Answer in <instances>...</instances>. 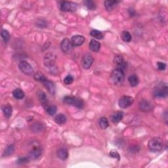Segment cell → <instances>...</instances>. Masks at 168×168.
<instances>
[{"label": "cell", "mask_w": 168, "mask_h": 168, "mask_svg": "<svg viewBox=\"0 0 168 168\" xmlns=\"http://www.w3.org/2000/svg\"><path fill=\"white\" fill-rule=\"evenodd\" d=\"M153 94H154V96L156 97H160V98L166 97L168 95L167 86L165 83H160L154 87V91H153Z\"/></svg>", "instance_id": "1"}, {"label": "cell", "mask_w": 168, "mask_h": 168, "mask_svg": "<svg viewBox=\"0 0 168 168\" xmlns=\"http://www.w3.org/2000/svg\"><path fill=\"white\" fill-rule=\"evenodd\" d=\"M148 147L152 152H159L163 149L164 142L160 137H154L149 141Z\"/></svg>", "instance_id": "2"}, {"label": "cell", "mask_w": 168, "mask_h": 168, "mask_svg": "<svg viewBox=\"0 0 168 168\" xmlns=\"http://www.w3.org/2000/svg\"><path fill=\"white\" fill-rule=\"evenodd\" d=\"M124 72L122 70L120 69H114L111 74V79L114 84L120 85L122 84L124 80Z\"/></svg>", "instance_id": "3"}, {"label": "cell", "mask_w": 168, "mask_h": 168, "mask_svg": "<svg viewBox=\"0 0 168 168\" xmlns=\"http://www.w3.org/2000/svg\"><path fill=\"white\" fill-rule=\"evenodd\" d=\"M63 101L65 103L68 104H71L72 106H74L78 108H82L84 106V102L82 99L77 98L75 97H71V96H66L64 97Z\"/></svg>", "instance_id": "4"}, {"label": "cell", "mask_w": 168, "mask_h": 168, "mask_svg": "<svg viewBox=\"0 0 168 168\" xmlns=\"http://www.w3.org/2000/svg\"><path fill=\"white\" fill-rule=\"evenodd\" d=\"M60 10L64 12H74L77 9V5L70 1H63L60 5Z\"/></svg>", "instance_id": "5"}, {"label": "cell", "mask_w": 168, "mask_h": 168, "mask_svg": "<svg viewBox=\"0 0 168 168\" xmlns=\"http://www.w3.org/2000/svg\"><path fill=\"white\" fill-rule=\"evenodd\" d=\"M134 99L130 96H123L119 100L118 104L120 107L123 108H126L130 106L133 103Z\"/></svg>", "instance_id": "6"}, {"label": "cell", "mask_w": 168, "mask_h": 168, "mask_svg": "<svg viewBox=\"0 0 168 168\" xmlns=\"http://www.w3.org/2000/svg\"><path fill=\"white\" fill-rule=\"evenodd\" d=\"M56 60V55L52 53H47L43 58V63L47 67H52L54 66Z\"/></svg>", "instance_id": "7"}, {"label": "cell", "mask_w": 168, "mask_h": 168, "mask_svg": "<svg viewBox=\"0 0 168 168\" xmlns=\"http://www.w3.org/2000/svg\"><path fill=\"white\" fill-rule=\"evenodd\" d=\"M19 69L24 74L26 75H32L34 72L33 68L32 66L26 61H21L19 64Z\"/></svg>", "instance_id": "8"}, {"label": "cell", "mask_w": 168, "mask_h": 168, "mask_svg": "<svg viewBox=\"0 0 168 168\" xmlns=\"http://www.w3.org/2000/svg\"><path fill=\"white\" fill-rule=\"evenodd\" d=\"M93 61L94 60L93 56L91 54H89V53L86 54L84 56V57H83L82 60V64L83 68L85 69H90V67H91L92 64H93Z\"/></svg>", "instance_id": "9"}, {"label": "cell", "mask_w": 168, "mask_h": 168, "mask_svg": "<svg viewBox=\"0 0 168 168\" xmlns=\"http://www.w3.org/2000/svg\"><path fill=\"white\" fill-rule=\"evenodd\" d=\"M72 46L73 45L71 41L67 38L64 39L62 41L61 44H60V47H61L62 51L64 53H69L72 50Z\"/></svg>", "instance_id": "10"}, {"label": "cell", "mask_w": 168, "mask_h": 168, "mask_svg": "<svg viewBox=\"0 0 168 168\" xmlns=\"http://www.w3.org/2000/svg\"><path fill=\"white\" fill-rule=\"evenodd\" d=\"M41 154H42V149L40 147L36 146V147H34L32 149L30 150V152H29V158L36 160L40 157Z\"/></svg>", "instance_id": "11"}, {"label": "cell", "mask_w": 168, "mask_h": 168, "mask_svg": "<svg viewBox=\"0 0 168 168\" xmlns=\"http://www.w3.org/2000/svg\"><path fill=\"white\" fill-rule=\"evenodd\" d=\"M120 2V1H116V0H114V1H105L104 4L107 11H112L116 8L117 6H118V4Z\"/></svg>", "instance_id": "12"}, {"label": "cell", "mask_w": 168, "mask_h": 168, "mask_svg": "<svg viewBox=\"0 0 168 168\" xmlns=\"http://www.w3.org/2000/svg\"><path fill=\"white\" fill-rule=\"evenodd\" d=\"M85 41V38L80 35L74 36L72 38L71 42L73 46H80L82 45Z\"/></svg>", "instance_id": "13"}, {"label": "cell", "mask_w": 168, "mask_h": 168, "mask_svg": "<svg viewBox=\"0 0 168 168\" xmlns=\"http://www.w3.org/2000/svg\"><path fill=\"white\" fill-rule=\"evenodd\" d=\"M45 88L48 90V91L51 94L55 95L56 92V87L54 83L49 80H46L43 83Z\"/></svg>", "instance_id": "14"}, {"label": "cell", "mask_w": 168, "mask_h": 168, "mask_svg": "<svg viewBox=\"0 0 168 168\" xmlns=\"http://www.w3.org/2000/svg\"><path fill=\"white\" fill-rule=\"evenodd\" d=\"M139 108L143 112H148L152 110V105L150 102L143 100L139 103Z\"/></svg>", "instance_id": "15"}, {"label": "cell", "mask_w": 168, "mask_h": 168, "mask_svg": "<svg viewBox=\"0 0 168 168\" xmlns=\"http://www.w3.org/2000/svg\"><path fill=\"white\" fill-rule=\"evenodd\" d=\"M58 157L62 160H67L69 157V152L68 150L65 147H61L57 150Z\"/></svg>", "instance_id": "16"}, {"label": "cell", "mask_w": 168, "mask_h": 168, "mask_svg": "<svg viewBox=\"0 0 168 168\" xmlns=\"http://www.w3.org/2000/svg\"><path fill=\"white\" fill-rule=\"evenodd\" d=\"M89 47L90 49L93 51L98 52L100 50V49H101V44H100V43L98 41L95 40V39H93V40H91V41H90Z\"/></svg>", "instance_id": "17"}, {"label": "cell", "mask_w": 168, "mask_h": 168, "mask_svg": "<svg viewBox=\"0 0 168 168\" xmlns=\"http://www.w3.org/2000/svg\"><path fill=\"white\" fill-rule=\"evenodd\" d=\"M37 96L41 104H42L43 106H45L47 103V97H46L45 93L42 91H40L37 93Z\"/></svg>", "instance_id": "18"}, {"label": "cell", "mask_w": 168, "mask_h": 168, "mask_svg": "<svg viewBox=\"0 0 168 168\" xmlns=\"http://www.w3.org/2000/svg\"><path fill=\"white\" fill-rule=\"evenodd\" d=\"M31 130L34 133H40L44 130V126L41 123L37 122L31 126Z\"/></svg>", "instance_id": "19"}, {"label": "cell", "mask_w": 168, "mask_h": 168, "mask_svg": "<svg viewBox=\"0 0 168 168\" xmlns=\"http://www.w3.org/2000/svg\"><path fill=\"white\" fill-rule=\"evenodd\" d=\"M3 112L5 116L7 118H9L12 115V112H13V108L10 105V104H7L3 107Z\"/></svg>", "instance_id": "20"}, {"label": "cell", "mask_w": 168, "mask_h": 168, "mask_svg": "<svg viewBox=\"0 0 168 168\" xmlns=\"http://www.w3.org/2000/svg\"><path fill=\"white\" fill-rule=\"evenodd\" d=\"M123 118V113L121 112H116L114 113L112 116V120L114 123H118L122 120Z\"/></svg>", "instance_id": "21"}, {"label": "cell", "mask_w": 168, "mask_h": 168, "mask_svg": "<svg viewBox=\"0 0 168 168\" xmlns=\"http://www.w3.org/2000/svg\"><path fill=\"white\" fill-rule=\"evenodd\" d=\"M129 83H130V86L132 87L137 86L139 84V78L137 75L135 74H133L130 75L128 78Z\"/></svg>", "instance_id": "22"}, {"label": "cell", "mask_w": 168, "mask_h": 168, "mask_svg": "<svg viewBox=\"0 0 168 168\" xmlns=\"http://www.w3.org/2000/svg\"><path fill=\"white\" fill-rule=\"evenodd\" d=\"M55 121L58 124H63L67 121V118L64 114H59L55 116Z\"/></svg>", "instance_id": "23"}, {"label": "cell", "mask_w": 168, "mask_h": 168, "mask_svg": "<svg viewBox=\"0 0 168 168\" xmlns=\"http://www.w3.org/2000/svg\"><path fill=\"white\" fill-rule=\"evenodd\" d=\"M13 95L14 98L16 99H22L24 97V93L21 89H14L13 92Z\"/></svg>", "instance_id": "24"}, {"label": "cell", "mask_w": 168, "mask_h": 168, "mask_svg": "<svg viewBox=\"0 0 168 168\" xmlns=\"http://www.w3.org/2000/svg\"><path fill=\"white\" fill-rule=\"evenodd\" d=\"M99 124L100 128L103 129V130H105L108 127V121L107 118H105V117H102L99 119Z\"/></svg>", "instance_id": "25"}, {"label": "cell", "mask_w": 168, "mask_h": 168, "mask_svg": "<svg viewBox=\"0 0 168 168\" xmlns=\"http://www.w3.org/2000/svg\"><path fill=\"white\" fill-rule=\"evenodd\" d=\"M90 34H91L92 37L97 39V40H102L103 38V33L97 30H92L90 32Z\"/></svg>", "instance_id": "26"}, {"label": "cell", "mask_w": 168, "mask_h": 168, "mask_svg": "<svg viewBox=\"0 0 168 168\" xmlns=\"http://www.w3.org/2000/svg\"><path fill=\"white\" fill-rule=\"evenodd\" d=\"M34 78L36 81L40 82L41 83H43L46 80H47L45 75H43L42 73L40 72H36V74H34Z\"/></svg>", "instance_id": "27"}, {"label": "cell", "mask_w": 168, "mask_h": 168, "mask_svg": "<svg viewBox=\"0 0 168 168\" xmlns=\"http://www.w3.org/2000/svg\"><path fill=\"white\" fill-rule=\"evenodd\" d=\"M121 38L122 40L125 41V42H130L132 40V37H131V35L130 34V33L128 31H123L121 33Z\"/></svg>", "instance_id": "28"}, {"label": "cell", "mask_w": 168, "mask_h": 168, "mask_svg": "<svg viewBox=\"0 0 168 168\" xmlns=\"http://www.w3.org/2000/svg\"><path fill=\"white\" fill-rule=\"evenodd\" d=\"M14 145H9L8 147H7L5 149L3 156H10L13 154V153L14 152Z\"/></svg>", "instance_id": "29"}, {"label": "cell", "mask_w": 168, "mask_h": 168, "mask_svg": "<svg viewBox=\"0 0 168 168\" xmlns=\"http://www.w3.org/2000/svg\"><path fill=\"white\" fill-rule=\"evenodd\" d=\"M84 3L87 9H89V10H95L96 9V5L94 3L93 1H91V0H86V1H84Z\"/></svg>", "instance_id": "30"}, {"label": "cell", "mask_w": 168, "mask_h": 168, "mask_svg": "<svg viewBox=\"0 0 168 168\" xmlns=\"http://www.w3.org/2000/svg\"><path fill=\"white\" fill-rule=\"evenodd\" d=\"M57 107L55 105H51V106H49L46 108V110H47V112L51 116H53L57 112Z\"/></svg>", "instance_id": "31"}, {"label": "cell", "mask_w": 168, "mask_h": 168, "mask_svg": "<svg viewBox=\"0 0 168 168\" xmlns=\"http://www.w3.org/2000/svg\"><path fill=\"white\" fill-rule=\"evenodd\" d=\"M1 37L3 39L5 43H7L8 41L9 40V38H10V35H9V33L5 30H2L1 32Z\"/></svg>", "instance_id": "32"}, {"label": "cell", "mask_w": 168, "mask_h": 168, "mask_svg": "<svg viewBox=\"0 0 168 168\" xmlns=\"http://www.w3.org/2000/svg\"><path fill=\"white\" fill-rule=\"evenodd\" d=\"M114 62L116 63V64L118 66L121 65L122 63L124 62L123 61V58L122 57V56H121L120 55H117L115 56V57H114Z\"/></svg>", "instance_id": "33"}, {"label": "cell", "mask_w": 168, "mask_h": 168, "mask_svg": "<svg viewBox=\"0 0 168 168\" xmlns=\"http://www.w3.org/2000/svg\"><path fill=\"white\" fill-rule=\"evenodd\" d=\"M36 26L39 28H45L47 26V23H46L45 21H43L42 19H40V20H38L36 22Z\"/></svg>", "instance_id": "34"}, {"label": "cell", "mask_w": 168, "mask_h": 168, "mask_svg": "<svg viewBox=\"0 0 168 168\" xmlns=\"http://www.w3.org/2000/svg\"><path fill=\"white\" fill-rule=\"evenodd\" d=\"M29 158L27 157H21L19 158L16 161V164H26V163L29 162Z\"/></svg>", "instance_id": "35"}, {"label": "cell", "mask_w": 168, "mask_h": 168, "mask_svg": "<svg viewBox=\"0 0 168 168\" xmlns=\"http://www.w3.org/2000/svg\"><path fill=\"white\" fill-rule=\"evenodd\" d=\"M109 155H110V156H111L112 158H116V159H118V160H120V156L116 150H111Z\"/></svg>", "instance_id": "36"}, {"label": "cell", "mask_w": 168, "mask_h": 168, "mask_svg": "<svg viewBox=\"0 0 168 168\" xmlns=\"http://www.w3.org/2000/svg\"><path fill=\"white\" fill-rule=\"evenodd\" d=\"M73 81H74V78H73V77L71 75H67V76L64 79V83L66 85L71 84Z\"/></svg>", "instance_id": "37"}, {"label": "cell", "mask_w": 168, "mask_h": 168, "mask_svg": "<svg viewBox=\"0 0 168 168\" xmlns=\"http://www.w3.org/2000/svg\"><path fill=\"white\" fill-rule=\"evenodd\" d=\"M157 66H158V69H159L160 70H164L165 69H166V64L162 62H158Z\"/></svg>", "instance_id": "38"}, {"label": "cell", "mask_w": 168, "mask_h": 168, "mask_svg": "<svg viewBox=\"0 0 168 168\" xmlns=\"http://www.w3.org/2000/svg\"><path fill=\"white\" fill-rule=\"evenodd\" d=\"M128 13L131 16H135V11L134 10L133 8H130V9H129Z\"/></svg>", "instance_id": "39"}]
</instances>
